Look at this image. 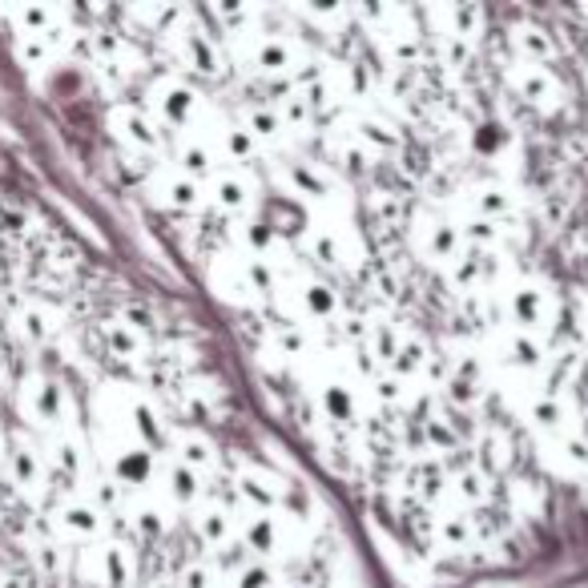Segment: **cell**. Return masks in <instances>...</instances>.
Returning a JSON list of instances; mask_svg holds the SVG:
<instances>
[{
    "label": "cell",
    "mask_w": 588,
    "mask_h": 588,
    "mask_svg": "<svg viewBox=\"0 0 588 588\" xmlns=\"http://www.w3.org/2000/svg\"><path fill=\"white\" fill-rule=\"evenodd\" d=\"M150 105L158 113V125H174V130H185V125H194L197 110H202V98H197V89L182 77L165 73L158 77L150 85Z\"/></svg>",
    "instance_id": "1"
},
{
    "label": "cell",
    "mask_w": 588,
    "mask_h": 588,
    "mask_svg": "<svg viewBox=\"0 0 588 588\" xmlns=\"http://www.w3.org/2000/svg\"><path fill=\"white\" fill-rule=\"evenodd\" d=\"M21 412H24V419H33L37 427H61L65 424V412H69L65 387H61L53 375H41V371L24 375Z\"/></svg>",
    "instance_id": "2"
},
{
    "label": "cell",
    "mask_w": 588,
    "mask_h": 588,
    "mask_svg": "<svg viewBox=\"0 0 588 588\" xmlns=\"http://www.w3.org/2000/svg\"><path fill=\"white\" fill-rule=\"evenodd\" d=\"M53 533L73 545H98V536L105 533V508L85 496H65L53 508Z\"/></svg>",
    "instance_id": "3"
},
{
    "label": "cell",
    "mask_w": 588,
    "mask_h": 588,
    "mask_svg": "<svg viewBox=\"0 0 588 588\" xmlns=\"http://www.w3.org/2000/svg\"><path fill=\"white\" fill-rule=\"evenodd\" d=\"M110 130L121 145H130L138 158H153L165 150V133L158 125V118H150L138 105H113L110 110Z\"/></svg>",
    "instance_id": "4"
},
{
    "label": "cell",
    "mask_w": 588,
    "mask_h": 588,
    "mask_svg": "<svg viewBox=\"0 0 588 588\" xmlns=\"http://www.w3.org/2000/svg\"><path fill=\"white\" fill-rule=\"evenodd\" d=\"M508 85H513V93L524 101V105H533V110L540 113H552L565 105V85H560V77L552 73V69H540V65H508Z\"/></svg>",
    "instance_id": "5"
},
{
    "label": "cell",
    "mask_w": 588,
    "mask_h": 588,
    "mask_svg": "<svg viewBox=\"0 0 588 588\" xmlns=\"http://www.w3.org/2000/svg\"><path fill=\"white\" fill-rule=\"evenodd\" d=\"M85 572L89 585L98 588H130L138 565H133V552L121 540H98L85 552Z\"/></svg>",
    "instance_id": "6"
},
{
    "label": "cell",
    "mask_w": 588,
    "mask_h": 588,
    "mask_svg": "<svg viewBox=\"0 0 588 588\" xmlns=\"http://www.w3.org/2000/svg\"><path fill=\"white\" fill-rule=\"evenodd\" d=\"M178 57H182L197 77H206V81L226 77V53H222V44L214 41V33L202 29V24L178 29Z\"/></svg>",
    "instance_id": "7"
},
{
    "label": "cell",
    "mask_w": 588,
    "mask_h": 588,
    "mask_svg": "<svg viewBox=\"0 0 588 588\" xmlns=\"http://www.w3.org/2000/svg\"><path fill=\"white\" fill-rule=\"evenodd\" d=\"M415 246H419L432 262H439V266H456V262L468 254V246L459 239V226H452V222L439 219V214H424V219L415 222Z\"/></svg>",
    "instance_id": "8"
},
{
    "label": "cell",
    "mask_w": 588,
    "mask_h": 588,
    "mask_svg": "<svg viewBox=\"0 0 588 588\" xmlns=\"http://www.w3.org/2000/svg\"><path fill=\"white\" fill-rule=\"evenodd\" d=\"M504 306H508L513 327L528 331V335H540L552 323V298H548V291L540 283H516Z\"/></svg>",
    "instance_id": "9"
},
{
    "label": "cell",
    "mask_w": 588,
    "mask_h": 588,
    "mask_svg": "<svg viewBox=\"0 0 588 588\" xmlns=\"http://www.w3.org/2000/svg\"><path fill=\"white\" fill-rule=\"evenodd\" d=\"M234 496L246 504V513H278L286 500V484L271 472L246 468L234 476Z\"/></svg>",
    "instance_id": "10"
},
{
    "label": "cell",
    "mask_w": 588,
    "mask_h": 588,
    "mask_svg": "<svg viewBox=\"0 0 588 588\" xmlns=\"http://www.w3.org/2000/svg\"><path fill=\"white\" fill-rule=\"evenodd\" d=\"M170 459L185 464L197 476H206V472L219 468V444L197 427H178V432H170Z\"/></svg>",
    "instance_id": "11"
},
{
    "label": "cell",
    "mask_w": 588,
    "mask_h": 588,
    "mask_svg": "<svg viewBox=\"0 0 588 588\" xmlns=\"http://www.w3.org/2000/svg\"><path fill=\"white\" fill-rule=\"evenodd\" d=\"M153 194L162 202L165 210H178V214H194L202 210L206 202V185L194 182V178H185L182 170H162V174H153Z\"/></svg>",
    "instance_id": "12"
},
{
    "label": "cell",
    "mask_w": 588,
    "mask_h": 588,
    "mask_svg": "<svg viewBox=\"0 0 588 588\" xmlns=\"http://www.w3.org/2000/svg\"><path fill=\"white\" fill-rule=\"evenodd\" d=\"M242 548L254 556V560H266L283 548V528H278V516L274 513H246L239 524H234Z\"/></svg>",
    "instance_id": "13"
},
{
    "label": "cell",
    "mask_w": 588,
    "mask_h": 588,
    "mask_svg": "<svg viewBox=\"0 0 588 588\" xmlns=\"http://www.w3.org/2000/svg\"><path fill=\"white\" fill-rule=\"evenodd\" d=\"M110 472L113 484H121V488H145V484L158 479V452H150L142 444H125L110 459Z\"/></svg>",
    "instance_id": "14"
},
{
    "label": "cell",
    "mask_w": 588,
    "mask_h": 588,
    "mask_svg": "<svg viewBox=\"0 0 588 588\" xmlns=\"http://www.w3.org/2000/svg\"><path fill=\"white\" fill-rule=\"evenodd\" d=\"M513 53H516V61H520V65L552 69V61L560 57V44H556V37L548 33L545 24L520 21L513 29Z\"/></svg>",
    "instance_id": "15"
},
{
    "label": "cell",
    "mask_w": 588,
    "mask_h": 588,
    "mask_svg": "<svg viewBox=\"0 0 588 588\" xmlns=\"http://www.w3.org/2000/svg\"><path fill=\"white\" fill-rule=\"evenodd\" d=\"M125 415H130V432H133V444L150 447V452H158V447L170 444V427H165L162 412L145 399V395H130V404H125Z\"/></svg>",
    "instance_id": "16"
},
{
    "label": "cell",
    "mask_w": 588,
    "mask_h": 588,
    "mask_svg": "<svg viewBox=\"0 0 588 588\" xmlns=\"http://www.w3.org/2000/svg\"><path fill=\"white\" fill-rule=\"evenodd\" d=\"M12 323H17V331H21L24 343H33V347L53 343L57 331H61V315H57L49 303H41V298H24L21 311L12 315Z\"/></svg>",
    "instance_id": "17"
},
{
    "label": "cell",
    "mask_w": 588,
    "mask_h": 588,
    "mask_svg": "<svg viewBox=\"0 0 588 588\" xmlns=\"http://www.w3.org/2000/svg\"><path fill=\"white\" fill-rule=\"evenodd\" d=\"M468 206H472V219H484V222H496V226H508L516 222V197L496 182H479L468 190Z\"/></svg>",
    "instance_id": "18"
},
{
    "label": "cell",
    "mask_w": 588,
    "mask_h": 588,
    "mask_svg": "<svg viewBox=\"0 0 588 588\" xmlns=\"http://www.w3.org/2000/svg\"><path fill=\"white\" fill-rule=\"evenodd\" d=\"M9 484L24 496H37L44 488V456L24 439L9 444Z\"/></svg>",
    "instance_id": "19"
},
{
    "label": "cell",
    "mask_w": 588,
    "mask_h": 588,
    "mask_svg": "<svg viewBox=\"0 0 588 588\" xmlns=\"http://www.w3.org/2000/svg\"><path fill=\"white\" fill-rule=\"evenodd\" d=\"M500 351H504V359L513 363V367H520V371H545L548 363H552V355H548V347H545V338L540 335H528V331H504L500 338Z\"/></svg>",
    "instance_id": "20"
},
{
    "label": "cell",
    "mask_w": 588,
    "mask_h": 588,
    "mask_svg": "<svg viewBox=\"0 0 588 588\" xmlns=\"http://www.w3.org/2000/svg\"><path fill=\"white\" fill-rule=\"evenodd\" d=\"M254 65L266 77H291V73H298L303 57H298V44H294L291 37H262V41L254 44Z\"/></svg>",
    "instance_id": "21"
},
{
    "label": "cell",
    "mask_w": 588,
    "mask_h": 588,
    "mask_svg": "<svg viewBox=\"0 0 588 588\" xmlns=\"http://www.w3.org/2000/svg\"><path fill=\"white\" fill-rule=\"evenodd\" d=\"M101 343H105V351L121 363L150 359V343H145V335L142 331H133L130 323H121V318H105V323H101Z\"/></svg>",
    "instance_id": "22"
},
{
    "label": "cell",
    "mask_w": 588,
    "mask_h": 588,
    "mask_svg": "<svg viewBox=\"0 0 588 588\" xmlns=\"http://www.w3.org/2000/svg\"><path fill=\"white\" fill-rule=\"evenodd\" d=\"M206 197L219 210H226V214H251V206H254L251 182H246V178H239V174H230V170H219V174L210 178Z\"/></svg>",
    "instance_id": "23"
},
{
    "label": "cell",
    "mask_w": 588,
    "mask_h": 588,
    "mask_svg": "<svg viewBox=\"0 0 588 588\" xmlns=\"http://www.w3.org/2000/svg\"><path fill=\"white\" fill-rule=\"evenodd\" d=\"M158 476H162V484H165V496H170L178 508H194V504L202 500V491H206L202 476L190 472L185 464H178V459H158Z\"/></svg>",
    "instance_id": "24"
},
{
    "label": "cell",
    "mask_w": 588,
    "mask_h": 588,
    "mask_svg": "<svg viewBox=\"0 0 588 588\" xmlns=\"http://www.w3.org/2000/svg\"><path fill=\"white\" fill-rule=\"evenodd\" d=\"M318 412L327 415L335 427L359 424V399H355V392H351L347 383H338V379H327L318 387Z\"/></svg>",
    "instance_id": "25"
},
{
    "label": "cell",
    "mask_w": 588,
    "mask_h": 588,
    "mask_svg": "<svg viewBox=\"0 0 588 588\" xmlns=\"http://www.w3.org/2000/svg\"><path fill=\"white\" fill-rule=\"evenodd\" d=\"M44 464L53 472H61L65 479H85L89 472V456H85V444L77 436H53L49 439V452H44Z\"/></svg>",
    "instance_id": "26"
},
{
    "label": "cell",
    "mask_w": 588,
    "mask_h": 588,
    "mask_svg": "<svg viewBox=\"0 0 588 588\" xmlns=\"http://www.w3.org/2000/svg\"><path fill=\"white\" fill-rule=\"evenodd\" d=\"M524 419L536 427V432H545V436H560L568 432V407L560 404V395H533L528 404H524Z\"/></svg>",
    "instance_id": "27"
},
{
    "label": "cell",
    "mask_w": 588,
    "mask_h": 588,
    "mask_svg": "<svg viewBox=\"0 0 588 588\" xmlns=\"http://www.w3.org/2000/svg\"><path fill=\"white\" fill-rule=\"evenodd\" d=\"M194 533L206 548H226L234 540V516L222 504H206L194 513Z\"/></svg>",
    "instance_id": "28"
},
{
    "label": "cell",
    "mask_w": 588,
    "mask_h": 588,
    "mask_svg": "<svg viewBox=\"0 0 588 588\" xmlns=\"http://www.w3.org/2000/svg\"><path fill=\"white\" fill-rule=\"evenodd\" d=\"M355 138H359L363 150H375V153H395L399 145H404V133H399V125H392L387 118H375V113H367V118L355 121Z\"/></svg>",
    "instance_id": "29"
},
{
    "label": "cell",
    "mask_w": 588,
    "mask_h": 588,
    "mask_svg": "<svg viewBox=\"0 0 588 588\" xmlns=\"http://www.w3.org/2000/svg\"><path fill=\"white\" fill-rule=\"evenodd\" d=\"M447 484H452V491H456L459 504L479 508V504L491 500V484H496V476H488L479 464H468V468H459L456 476H447Z\"/></svg>",
    "instance_id": "30"
},
{
    "label": "cell",
    "mask_w": 588,
    "mask_h": 588,
    "mask_svg": "<svg viewBox=\"0 0 588 588\" xmlns=\"http://www.w3.org/2000/svg\"><path fill=\"white\" fill-rule=\"evenodd\" d=\"M178 170H182L185 178H194V182L206 185L210 178L219 174V153L202 142H182L178 145Z\"/></svg>",
    "instance_id": "31"
},
{
    "label": "cell",
    "mask_w": 588,
    "mask_h": 588,
    "mask_svg": "<svg viewBox=\"0 0 588 588\" xmlns=\"http://www.w3.org/2000/svg\"><path fill=\"white\" fill-rule=\"evenodd\" d=\"M239 125L262 145V142H274V138L286 130V118L278 113V105H246Z\"/></svg>",
    "instance_id": "32"
},
{
    "label": "cell",
    "mask_w": 588,
    "mask_h": 588,
    "mask_svg": "<svg viewBox=\"0 0 588 588\" xmlns=\"http://www.w3.org/2000/svg\"><path fill=\"white\" fill-rule=\"evenodd\" d=\"M427 359H432V351H427V343L415 331H399V347H395V363H392V375H399V379H412V375H419V371L427 367Z\"/></svg>",
    "instance_id": "33"
},
{
    "label": "cell",
    "mask_w": 588,
    "mask_h": 588,
    "mask_svg": "<svg viewBox=\"0 0 588 588\" xmlns=\"http://www.w3.org/2000/svg\"><path fill=\"white\" fill-rule=\"evenodd\" d=\"M286 182L298 197H311V202H323L331 197V178L311 162H291L286 165Z\"/></svg>",
    "instance_id": "34"
},
{
    "label": "cell",
    "mask_w": 588,
    "mask_h": 588,
    "mask_svg": "<svg viewBox=\"0 0 588 588\" xmlns=\"http://www.w3.org/2000/svg\"><path fill=\"white\" fill-rule=\"evenodd\" d=\"M432 536H436L444 548H468L476 536V524H472L468 513H439L436 524H432Z\"/></svg>",
    "instance_id": "35"
},
{
    "label": "cell",
    "mask_w": 588,
    "mask_h": 588,
    "mask_svg": "<svg viewBox=\"0 0 588 588\" xmlns=\"http://www.w3.org/2000/svg\"><path fill=\"white\" fill-rule=\"evenodd\" d=\"M476 447H479V468L488 472V476H496V472H504L513 464V439L504 436V432H496V427H484Z\"/></svg>",
    "instance_id": "36"
},
{
    "label": "cell",
    "mask_w": 588,
    "mask_h": 588,
    "mask_svg": "<svg viewBox=\"0 0 588 588\" xmlns=\"http://www.w3.org/2000/svg\"><path fill=\"white\" fill-rule=\"evenodd\" d=\"M444 395L452 399L456 407H464V412H472V407L484 399V383H479V375L472 367H459L456 375H447L444 383Z\"/></svg>",
    "instance_id": "37"
},
{
    "label": "cell",
    "mask_w": 588,
    "mask_h": 588,
    "mask_svg": "<svg viewBox=\"0 0 588 588\" xmlns=\"http://www.w3.org/2000/svg\"><path fill=\"white\" fill-rule=\"evenodd\" d=\"M298 298H303L306 315L311 318H335L338 315V291L331 283H323V278H311V283L298 291Z\"/></svg>",
    "instance_id": "38"
},
{
    "label": "cell",
    "mask_w": 588,
    "mask_h": 588,
    "mask_svg": "<svg viewBox=\"0 0 588 588\" xmlns=\"http://www.w3.org/2000/svg\"><path fill=\"white\" fill-rule=\"evenodd\" d=\"M242 286L262 294V298H271L274 294V271L262 254H246V258H242Z\"/></svg>",
    "instance_id": "39"
},
{
    "label": "cell",
    "mask_w": 588,
    "mask_h": 588,
    "mask_svg": "<svg viewBox=\"0 0 588 588\" xmlns=\"http://www.w3.org/2000/svg\"><path fill=\"white\" fill-rule=\"evenodd\" d=\"M226 588H274V568L266 560H246L226 572Z\"/></svg>",
    "instance_id": "40"
},
{
    "label": "cell",
    "mask_w": 588,
    "mask_h": 588,
    "mask_svg": "<svg viewBox=\"0 0 588 588\" xmlns=\"http://www.w3.org/2000/svg\"><path fill=\"white\" fill-rule=\"evenodd\" d=\"M222 158H226V162H254V158H258V142L242 130L239 121L222 130Z\"/></svg>",
    "instance_id": "41"
},
{
    "label": "cell",
    "mask_w": 588,
    "mask_h": 588,
    "mask_svg": "<svg viewBox=\"0 0 588 588\" xmlns=\"http://www.w3.org/2000/svg\"><path fill=\"white\" fill-rule=\"evenodd\" d=\"M12 53H17V61H21L24 69H41L44 61L53 57V41H49V37L17 33V41H12Z\"/></svg>",
    "instance_id": "42"
},
{
    "label": "cell",
    "mask_w": 588,
    "mask_h": 588,
    "mask_svg": "<svg viewBox=\"0 0 588 588\" xmlns=\"http://www.w3.org/2000/svg\"><path fill=\"white\" fill-rule=\"evenodd\" d=\"M130 520H133V528L145 536V540H162L165 536V528H170V516L162 513V508H153V504H133L130 508Z\"/></svg>",
    "instance_id": "43"
},
{
    "label": "cell",
    "mask_w": 588,
    "mask_h": 588,
    "mask_svg": "<svg viewBox=\"0 0 588 588\" xmlns=\"http://www.w3.org/2000/svg\"><path fill=\"white\" fill-rule=\"evenodd\" d=\"M29 556H33V568L41 572V577H61V545L57 540H37L33 548H29Z\"/></svg>",
    "instance_id": "44"
},
{
    "label": "cell",
    "mask_w": 588,
    "mask_h": 588,
    "mask_svg": "<svg viewBox=\"0 0 588 588\" xmlns=\"http://www.w3.org/2000/svg\"><path fill=\"white\" fill-rule=\"evenodd\" d=\"M556 439V447L565 452V459L572 464V468H588V436L585 432H560V436H552Z\"/></svg>",
    "instance_id": "45"
},
{
    "label": "cell",
    "mask_w": 588,
    "mask_h": 588,
    "mask_svg": "<svg viewBox=\"0 0 588 588\" xmlns=\"http://www.w3.org/2000/svg\"><path fill=\"white\" fill-rule=\"evenodd\" d=\"M303 251L311 254L315 262H323V266H335V262H338V242H335V234H323V230L306 234V239H303Z\"/></svg>",
    "instance_id": "46"
},
{
    "label": "cell",
    "mask_w": 588,
    "mask_h": 588,
    "mask_svg": "<svg viewBox=\"0 0 588 588\" xmlns=\"http://www.w3.org/2000/svg\"><path fill=\"white\" fill-rule=\"evenodd\" d=\"M182 588H222V572L206 560H194L182 572Z\"/></svg>",
    "instance_id": "47"
},
{
    "label": "cell",
    "mask_w": 588,
    "mask_h": 588,
    "mask_svg": "<svg viewBox=\"0 0 588 588\" xmlns=\"http://www.w3.org/2000/svg\"><path fill=\"white\" fill-rule=\"evenodd\" d=\"M427 444H432V452H439V456H452L459 447V436L444 424V419H427Z\"/></svg>",
    "instance_id": "48"
},
{
    "label": "cell",
    "mask_w": 588,
    "mask_h": 588,
    "mask_svg": "<svg viewBox=\"0 0 588 588\" xmlns=\"http://www.w3.org/2000/svg\"><path fill=\"white\" fill-rule=\"evenodd\" d=\"M246 239H251L254 251H262V246H271V242H274V226H271V222L251 219V222H246Z\"/></svg>",
    "instance_id": "49"
},
{
    "label": "cell",
    "mask_w": 588,
    "mask_h": 588,
    "mask_svg": "<svg viewBox=\"0 0 588 588\" xmlns=\"http://www.w3.org/2000/svg\"><path fill=\"white\" fill-rule=\"evenodd\" d=\"M0 588H33L24 572H0Z\"/></svg>",
    "instance_id": "50"
},
{
    "label": "cell",
    "mask_w": 588,
    "mask_h": 588,
    "mask_svg": "<svg viewBox=\"0 0 588 588\" xmlns=\"http://www.w3.org/2000/svg\"><path fill=\"white\" fill-rule=\"evenodd\" d=\"M4 367H9V359H4V347H0V379H4Z\"/></svg>",
    "instance_id": "51"
}]
</instances>
